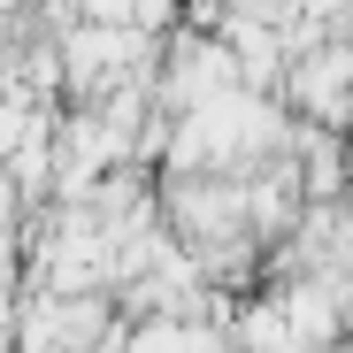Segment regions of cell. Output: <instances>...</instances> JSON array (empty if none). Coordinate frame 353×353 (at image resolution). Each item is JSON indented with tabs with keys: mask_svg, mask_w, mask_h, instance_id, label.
<instances>
[{
	"mask_svg": "<svg viewBox=\"0 0 353 353\" xmlns=\"http://www.w3.org/2000/svg\"><path fill=\"white\" fill-rule=\"evenodd\" d=\"M146 70H154V31H139V23H70L62 31V85L85 108H100L123 85H146Z\"/></svg>",
	"mask_w": 353,
	"mask_h": 353,
	"instance_id": "obj_1",
	"label": "cell"
},
{
	"mask_svg": "<svg viewBox=\"0 0 353 353\" xmlns=\"http://www.w3.org/2000/svg\"><path fill=\"white\" fill-rule=\"evenodd\" d=\"M16 208H23V185L8 176V161H0V239H16Z\"/></svg>",
	"mask_w": 353,
	"mask_h": 353,
	"instance_id": "obj_5",
	"label": "cell"
},
{
	"mask_svg": "<svg viewBox=\"0 0 353 353\" xmlns=\"http://www.w3.org/2000/svg\"><path fill=\"white\" fill-rule=\"evenodd\" d=\"M223 92H239V54H230L223 39H176L161 54V70H154V108L161 115H192Z\"/></svg>",
	"mask_w": 353,
	"mask_h": 353,
	"instance_id": "obj_2",
	"label": "cell"
},
{
	"mask_svg": "<svg viewBox=\"0 0 353 353\" xmlns=\"http://www.w3.org/2000/svg\"><path fill=\"white\" fill-rule=\"evenodd\" d=\"M115 353H230V323L215 315H146L123 330Z\"/></svg>",
	"mask_w": 353,
	"mask_h": 353,
	"instance_id": "obj_3",
	"label": "cell"
},
{
	"mask_svg": "<svg viewBox=\"0 0 353 353\" xmlns=\"http://www.w3.org/2000/svg\"><path fill=\"white\" fill-rule=\"evenodd\" d=\"M292 161H300L307 208L315 200H345V146H338L330 123H300V131H292Z\"/></svg>",
	"mask_w": 353,
	"mask_h": 353,
	"instance_id": "obj_4",
	"label": "cell"
}]
</instances>
